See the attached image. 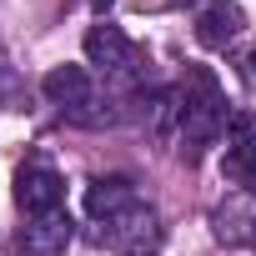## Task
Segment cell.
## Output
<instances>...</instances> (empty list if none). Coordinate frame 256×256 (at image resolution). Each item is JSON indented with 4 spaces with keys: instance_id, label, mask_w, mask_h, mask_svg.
Wrapping results in <instances>:
<instances>
[{
    "instance_id": "obj_1",
    "label": "cell",
    "mask_w": 256,
    "mask_h": 256,
    "mask_svg": "<svg viewBox=\"0 0 256 256\" xmlns=\"http://www.w3.org/2000/svg\"><path fill=\"white\" fill-rule=\"evenodd\" d=\"M221 131H226V90L206 66H191L181 90H176V141H181L176 151H181V161L196 166L221 141Z\"/></svg>"
},
{
    "instance_id": "obj_2",
    "label": "cell",
    "mask_w": 256,
    "mask_h": 256,
    "mask_svg": "<svg viewBox=\"0 0 256 256\" xmlns=\"http://www.w3.org/2000/svg\"><path fill=\"white\" fill-rule=\"evenodd\" d=\"M86 60H90L106 80H116V86L146 80V56H141V46L126 36L120 26H110V20H96V26L86 30Z\"/></svg>"
},
{
    "instance_id": "obj_3",
    "label": "cell",
    "mask_w": 256,
    "mask_h": 256,
    "mask_svg": "<svg viewBox=\"0 0 256 256\" xmlns=\"http://www.w3.org/2000/svg\"><path fill=\"white\" fill-rule=\"evenodd\" d=\"M40 90H46V100H50L66 120H76V126H106V120H110L106 110H96L100 96H96L86 66H50L46 80H40Z\"/></svg>"
},
{
    "instance_id": "obj_4",
    "label": "cell",
    "mask_w": 256,
    "mask_h": 256,
    "mask_svg": "<svg viewBox=\"0 0 256 256\" xmlns=\"http://www.w3.org/2000/svg\"><path fill=\"white\" fill-rule=\"evenodd\" d=\"M100 241H110L120 256H156L161 246V216L151 201H136V206H126L120 216L100 221Z\"/></svg>"
},
{
    "instance_id": "obj_5",
    "label": "cell",
    "mask_w": 256,
    "mask_h": 256,
    "mask_svg": "<svg viewBox=\"0 0 256 256\" xmlns=\"http://www.w3.org/2000/svg\"><path fill=\"white\" fill-rule=\"evenodd\" d=\"M221 171L231 186L251 191L256 196V120L241 110L231 116V136H226V156H221Z\"/></svg>"
},
{
    "instance_id": "obj_6",
    "label": "cell",
    "mask_w": 256,
    "mask_h": 256,
    "mask_svg": "<svg viewBox=\"0 0 256 256\" xmlns=\"http://www.w3.org/2000/svg\"><path fill=\"white\" fill-rule=\"evenodd\" d=\"M16 201H20L26 216L60 211V206H66V181H60L46 161H30V166H20V176H16Z\"/></svg>"
},
{
    "instance_id": "obj_7",
    "label": "cell",
    "mask_w": 256,
    "mask_h": 256,
    "mask_svg": "<svg viewBox=\"0 0 256 256\" xmlns=\"http://www.w3.org/2000/svg\"><path fill=\"white\" fill-rule=\"evenodd\" d=\"M70 236H76V221L66 216V206L46 211V216H26V226H20V256H66Z\"/></svg>"
},
{
    "instance_id": "obj_8",
    "label": "cell",
    "mask_w": 256,
    "mask_h": 256,
    "mask_svg": "<svg viewBox=\"0 0 256 256\" xmlns=\"http://www.w3.org/2000/svg\"><path fill=\"white\" fill-rule=\"evenodd\" d=\"M241 30H246V10L236 6V0H206V6L196 10V40L206 50H226Z\"/></svg>"
},
{
    "instance_id": "obj_9",
    "label": "cell",
    "mask_w": 256,
    "mask_h": 256,
    "mask_svg": "<svg viewBox=\"0 0 256 256\" xmlns=\"http://www.w3.org/2000/svg\"><path fill=\"white\" fill-rule=\"evenodd\" d=\"M141 196H136V181L131 176H96L90 186H86V216L100 226V221H110V216H120L126 206H136Z\"/></svg>"
},
{
    "instance_id": "obj_10",
    "label": "cell",
    "mask_w": 256,
    "mask_h": 256,
    "mask_svg": "<svg viewBox=\"0 0 256 256\" xmlns=\"http://www.w3.org/2000/svg\"><path fill=\"white\" fill-rule=\"evenodd\" d=\"M211 231H216V241H226V246H246V241L256 236V196L241 191V196L221 201V206L211 211Z\"/></svg>"
},
{
    "instance_id": "obj_11",
    "label": "cell",
    "mask_w": 256,
    "mask_h": 256,
    "mask_svg": "<svg viewBox=\"0 0 256 256\" xmlns=\"http://www.w3.org/2000/svg\"><path fill=\"white\" fill-rule=\"evenodd\" d=\"M141 120H146V131H151L156 141L176 136V90L151 86V90H146V100H141Z\"/></svg>"
},
{
    "instance_id": "obj_12",
    "label": "cell",
    "mask_w": 256,
    "mask_h": 256,
    "mask_svg": "<svg viewBox=\"0 0 256 256\" xmlns=\"http://www.w3.org/2000/svg\"><path fill=\"white\" fill-rule=\"evenodd\" d=\"M10 90H16V76L0 66V106H10Z\"/></svg>"
},
{
    "instance_id": "obj_13",
    "label": "cell",
    "mask_w": 256,
    "mask_h": 256,
    "mask_svg": "<svg viewBox=\"0 0 256 256\" xmlns=\"http://www.w3.org/2000/svg\"><path fill=\"white\" fill-rule=\"evenodd\" d=\"M90 6H96V10H106V6H110V0H90Z\"/></svg>"
},
{
    "instance_id": "obj_14",
    "label": "cell",
    "mask_w": 256,
    "mask_h": 256,
    "mask_svg": "<svg viewBox=\"0 0 256 256\" xmlns=\"http://www.w3.org/2000/svg\"><path fill=\"white\" fill-rule=\"evenodd\" d=\"M251 70H256V50H251Z\"/></svg>"
}]
</instances>
